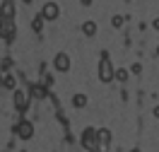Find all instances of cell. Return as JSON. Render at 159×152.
<instances>
[{"label":"cell","instance_id":"obj_20","mask_svg":"<svg viewBox=\"0 0 159 152\" xmlns=\"http://www.w3.org/2000/svg\"><path fill=\"white\" fill-rule=\"evenodd\" d=\"M22 2H24V5H29V2H31V0H22Z\"/></svg>","mask_w":159,"mask_h":152},{"label":"cell","instance_id":"obj_10","mask_svg":"<svg viewBox=\"0 0 159 152\" xmlns=\"http://www.w3.org/2000/svg\"><path fill=\"white\" fill-rule=\"evenodd\" d=\"M87 101H89V99H87V94H80V92H77V94L72 97V106H75V109H84Z\"/></svg>","mask_w":159,"mask_h":152},{"label":"cell","instance_id":"obj_19","mask_svg":"<svg viewBox=\"0 0 159 152\" xmlns=\"http://www.w3.org/2000/svg\"><path fill=\"white\" fill-rule=\"evenodd\" d=\"M80 2H82V5H92V0H80Z\"/></svg>","mask_w":159,"mask_h":152},{"label":"cell","instance_id":"obj_3","mask_svg":"<svg viewBox=\"0 0 159 152\" xmlns=\"http://www.w3.org/2000/svg\"><path fill=\"white\" fill-rule=\"evenodd\" d=\"M15 31H17V29H15V22L0 17V39L12 41V39H15Z\"/></svg>","mask_w":159,"mask_h":152},{"label":"cell","instance_id":"obj_13","mask_svg":"<svg viewBox=\"0 0 159 152\" xmlns=\"http://www.w3.org/2000/svg\"><path fill=\"white\" fill-rule=\"evenodd\" d=\"M43 22H46V20H43L41 15H39V17H34V20H31V29H34V31H41V29H43Z\"/></svg>","mask_w":159,"mask_h":152},{"label":"cell","instance_id":"obj_12","mask_svg":"<svg viewBox=\"0 0 159 152\" xmlns=\"http://www.w3.org/2000/svg\"><path fill=\"white\" fill-rule=\"evenodd\" d=\"M0 85H2V87H7V90H15V87H17V82H15L12 75H2V77H0Z\"/></svg>","mask_w":159,"mask_h":152},{"label":"cell","instance_id":"obj_1","mask_svg":"<svg viewBox=\"0 0 159 152\" xmlns=\"http://www.w3.org/2000/svg\"><path fill=\"white\" fill-rule=\"evenodd\" d=\"M113 77H116V68L111 65L109 56L104 53V56H101V61H99V80L101 82H111Z\"/></svg>","mask_w":159,"mask_h":152},{"label":"cell","instance_id":"obj_18","mask_svg":"<svg viewBox=\"0 0 159 152\" xmlns=\"http://www.w3.org/2000/svg\"><path fill=\"white\" fill-rule=\"evenodd\" d=\"M154 118H159V106H154Z\"/></svg>","mask_w":159,"mask_h":152},{"label":"cell","instance_id":"obj_2","mask_svg":"<svg viewBox=\"0 0 159 152\" xmlns=\"http://www.w3.org/2000/svg\"><path fill=\"white\" fill-rule=\"evenodd\" d=\"M82 145H84L89 152H97L101 147L99 145V135H97L94 128H84V131H82Z\"/></svg>","mask_w":159,"mask_h":152},{"label":"cell","instance_id":"obj_15","mask_svg":"<svg viewBox=\"0 0 159 152\" xmlns=\"http://www.w3.org/2000/svg\"><path fill=\"white\" fill-rule=\"evenodd\" d=\"M113 80L125 82V80H128V70H125V68H118V70H116V77H113Z\"/></svg>","mask_w":159,"mask_h":152},{"label":"cell","instance_id":"obj_6","mask_svg":"<svg viewBox=\"0 0 159 152\" xmlns=\"http://www.w3.org/2000/svg\"><path fill=\"white\" fill-rule=\"evenodd\" d=\"M53 68H56L58 72H68L70 70V56H68V53H63V51L56 53V58H53Z\"/></svg>","mask_w":159,"mask_h":152},{"label":"cell","instance_id":"obj_8","mask_svg":"<svg viewBox=\"0 0 159 152\" xmlns=\"http://www.w3.org/2000/svg\"><path fill=\"white\" fill-rule=\"evenodd\" d=\"M0 17H5V20H12V17H15V2H12V0H2V5H0Z\"/></svg>","mask_w":159,"mask_h":152},{"label":"cell","instance_id":"obj_4","mask_svg":"<svg viewBox=\"0 0 159 152\" xmlns=\"http://www.w3.org/2000/svg\"><path fill=\"white\" fill-rule=\"evenodd\" d=\"M15 133H17L20 140H29L31 135H34V123L31 121H20L15 126Z\"/></svg>","mask_w":159,"mask_h":152},{"label":"cell","instance_id":"obj_16","mask_svg":"<svg viewBox=\"0 0 159 152\" xmlns=\"http://www.w3.org/2000/svg\"><path fill=\"white\" fill-rule=\"evenodd\" d=\"M130 72H135V75H140V72H142V65H140V63H135V65L130 68Z\"/></svg>","mask_w":159,"mask_h":152},{"label":"cell","instance_id":"obj_9","mask_svg":"<svg viewBox=\"0 0 159 152\" xmlns=\"http://www.w3.org/2000/svg\"><path fill=\"white\" fill-rule=\"evenodd\" d=\"M97 135H99V145L106 150V147L111 145V131L109 128H101V131H97Z\"/></svg>","mask_w":159,"mask_h":152},{"label":"cell","instance_id":"obj_5","mask_svg":"<svg viewBox=\"0 0 159 152\" xmlns=\"http://www.w3.org/2000/svg\"><path fill=\"white\" fill-rule=\"evenodd\" d=\"M58 15H60V7L56 5V2H46L43 7H41V17L46 22H53V20H58Z\"/></svg>","mask_w":159,"mask_h":152},{"label":"cell","instance_id":"obj_11","mask_svg":"<svg viewBox=\"0 0 159 152\" xmlns=\"http://www.w3.org/2000/svg\"><path fill=\"white\" fill-rule=\"evenodd\" d=\"M82 31H84V36H94V34H97V22L87 20L84 24H82Z\"/></svg>","mask_w":159,"mask_h":152},{"label":"cell","instance_id":"obj_17","mask_svg":"<svg viewBox=\"0 0 159 152\" xmlns=\"http://www.w3.org/2000/svg\"><path fill=\"white\" fill-rule=\"evenodd\" d=\"M152 27H154V29L159 31V17H157V20H154V22H152Z\"/></svg>","mask_w":159,"mask_h":152},{"label":"cell","instance_id":"obj_7","mask_svg":"<svg viewBox=\"0 0 159 152\" xmlns=\"http://www.w3.org/2000/svg\"><path fill=\"white\" fill-rule=\"evenodd\" d=\"M29 106V94L24 90H15V109L17 111H24Z\"/></svg>","mask_w":159,"mask_h":152},{"label":"cell","instance_id":"obj_14","mask_svg":"<svg viewBox=\"0 0 159 152\" xmlns=\"http://www.w3.org/2000/svg\"><path fill=\"white\" fill-rule=\"evenodd\" d=\"M123 22H125V17H123V15H113L111 24H113V29H120V27H123Z\"/></svg>","mask_w":159,"mask_h":152}]
</instances>
